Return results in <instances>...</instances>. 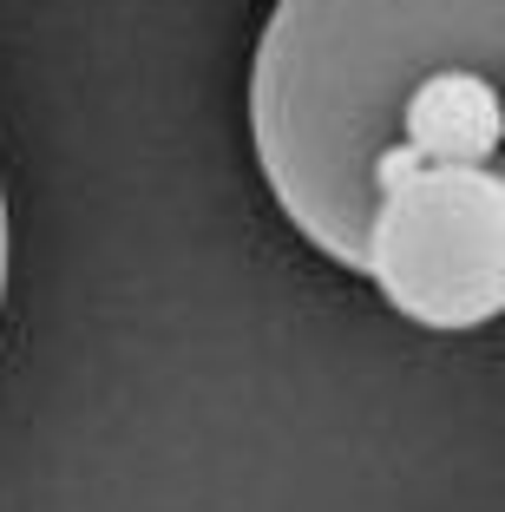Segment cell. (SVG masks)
Wrapping results in <instances>:
<instances>
[{
	"instance_id": "6da1fadb",
	"label": "cell",
	"mask_w": 505,
	"mask_h": 512,
	"mask_svg": "<svg viewBox=\"0 0 505 512\" xmlns=\"http://www.w3.org/2000/svg\"><path fill=\"white\" fill-rule=\"evenodd\" d=\"M505 0H276L250 60V145L276 211L355 270L387 184L499 165Z\"/></svg>"
},
{
	"instance_id": "7a4b0ae2",
	"label": "cell",
	"mask_w": 505,
	"mask_h": 512,
	"mask_svg": "<svg viewBox=\"0 0 505 512\" xmlns=\"http://www.w3.org/2000/svg\"><path fill=\"white\" fill-rule=\"evenodd\" d=\"M355 276L420 329H486L505 309V171L433 165L387 184L368 211Z\"/></svg>"
},
{
	"instance_id": "3957f363",
	"label": "cell",
	"mask_w": 505,
	"mask_h": 512,
	"mask_svg": "<svg viewBox=\"0 0 505 512\" xmlns=\"http://www.w3.org/2000/svg\"><path fill=\"white\" fill-rule=\"evenodd\" d=\"M7 263H14V237H7V184H0V316H7Z\"/></svg>"
}]
</instances>
